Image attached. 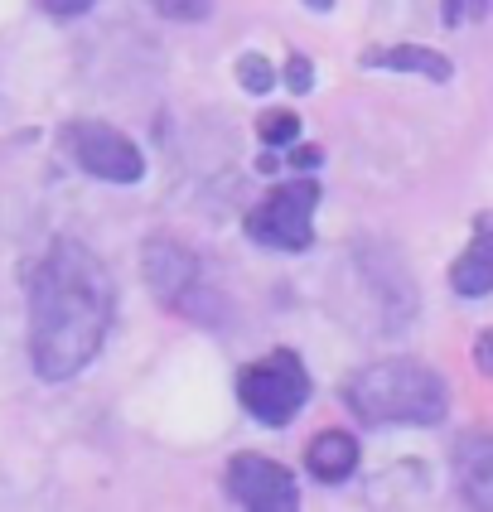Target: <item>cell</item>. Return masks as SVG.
<instances>
[{"mask_svg": "<svg viewBox=\"0 0 493 512\" xmlns=\"http://www.w3.org/2000/svg\"><path fill=\"white\" fill-rule=\"evenodd\" d=\"M305 469L315 474L319 484H344L348 474L358 469V440L348 430H319L305 450Z\"/></svg>", "mask_w": 493, "mask_h": 512, "instance_id": "8fae6325", "label": "cell"}, {"mask_svg": "<svg viewBox=\"0 0 493 512\" xmlns=\"http://www.w3.org/2000/svg\"><path fill=\"white\" fill-rule=\"evenodd\" d=\"M450 290L464 295V300H484V295H493V213H484V218L474 223L469 247L455 256V266H450Z\"/></svg>", "mask_w": 493, "mask_h": 512, "instance_id": "9c48e42d", "label": "cell"}, {"mask_svg": "<svg viewBox=\"0 0 493 512\" xmlns=\"http://www.w3.org/2000/svg\"><path fill=\"white\" fill-rule=\"evenodd\" d=\"M344 406L363 426H440L450 411V387L416 358H382L344 382Z\"/></svg>", "mask_w": 493, "mask_h": 512, "instance_id": "7a4b0ae2", "label": "cell"}, {"mask_svg": "<svg viewBox=\"0 0 493 512\" xmlns=\"http://www.w3.org/2000/svg\"><path fill=\"white\" fill-rule=\"evenodd\" d=\"M29 368L44 382H73L102 353L116 319V290L102 256L78 237H54L25 285Z\"/></svg>", "mask_w": 493, "mask_h": 512, "instance_id": "6da1fadb", "label": "cell"}, {"mask_svg": "<svg viewBox=\"0 0 493 512\" xmlns=\"http://www.w3.org/2000/svg\"><path fill=\"white\" fill-rule=\"evenodd\" d=\"M237 401L261 426L281 430L310 406V372L295 348H271L266 358L237 372Z\"/></svg>", "mask_w": 493, "mask_h": 512, "instance_id": "3957f363", "label": "cell"}, {"mask_svg": "<svg viewBox=\"0 0 493 512\" xmlns=\"http://www.w3.org/2000/svg\"><path fill=\"white\" fill-rule=\"evenodd\" d=\"M315 208H319V184L310 174L276 184L266 199L247 213V237L271 252H310L315 247Z\"/></svg>", "mask_w": 493, "mask_h": 512, "instance_id": "277c9868", "label": "cell"}, {"mask_svg": "<svg viewBox=\"0 0 493 512\" xmlns=\"http://www.w3.org/2000/svg\"><path fill=\"white\" fill-rule=\"evenodd\" d=\"M358 63L382 68V73H411V78H426V83H450L455 78V63L440 49H426V44H377V49H363Z\"/></svg>", "mask_w": 493, "mask_h": 512, "instance_id": "30bf717a", "label": "cell"}, {"mask_svg": "<svg viewBox=\"0 0 493 512\" xmlns=\"http://www.w3.org/2000/svg\"><path fill=\"white\" fill-rule=\"evenodd\" d=\"M489 10V0H445V25H464V20H479Z\"/></svg>", "mask_w": 493, "mask_h": 512, "instance_id": "2e32d148", "label": "cell"}, {"mask_svg": "<svg viewBox=\"0 0 493 512\" xmlns=\"http://www.w3.org/2000/svg\"><path fill=\"white\" fill-rule=\"evenodd\" d=\"M281 83H286L290 92H300V97H305V92H315V63H310L305 54H290L286 58V73H281Z\"/></svg>", "mask_w": 493, "mask_h": 512, "instance_id": "5bb4252c", "label": "cell"}, {"mask_svg": "<svg viewBox=\"0 0 493 512\" xmlns=\"http://www.w3.org/2000/svg\"><path fill=\"white\" fill-rule=\"evenodd\" d=\"M237 83H242V92H252V97H266L276 87V68L266 63V54H242L237 58Z\"/></svg>", "mask_w": 493, "mask_h": 512, "instance_id": "7c38bea8", "label": "cell"}, {"mask_svg": "<svg viewBox=\"0 0 493 512\" xmlns=\"http://www.w3.org/2000/svg\"><path fill=\"white\" fill-rule=\"evenodd\" d=\"M474 368L484 372V377H493V329H484L474 339Z\"/></svg>", "mask_w": 493, "mask_h": 512, "instance_id": "ac0fdd59", "label": "cell"}, {"mask_svg": "<svg viewBox=\"0 0 493 512\" xmlns=\"http://www.w3.org/2000/svg\"><path fill=\"white\" fill-rule=\"evenodd\" d=\"M63 155L83 174L102 179V184H136L145 179V155L131 136H121L107 121H68L58 131Z\"/></svg>", "mask_w": 493, "mask_h": 512, "instance_id": "8992f818", "label": "cell"}, {"mask_svg": "<svg viewBox=\"0 0 493 512\" xmlns=\"http://www.w3.org/2000/svg\"><path fill=\"white\" fill-rule=\"evenodd\" d=\"M92 5H97V0H39V10H49L54 20H78Z\"/></svg>", "mask_w": 493, "mask_h": 512, "instance_id": "e0dca14e", "label": "cell"}, {"mask_svg": "<svg viewBox=\"0 0 493 512\" xmlns=\"http://www.w3.org/2000/svg\"><path fill=\"white\" fill-rule=\"evenodd\" d=\"M450 469H455V488L469 508L493 512V435L489 430H464L450 450Z\"/></svg>", "mask_w": 493, "mask_h": 512, "instance_id": "ba28073f", "label": "cell"}, {"mask_svg": "<svg viewBox=\"0 0 493 512\" xmlns=\"http://www.w3.org/2000/svg\"><path fill=\"white\" fill-rule=\"evenodd\" d=\"M257 136H261V145H290L300 136V116L295 112H266L257 121Z\"/></svg>", "mask_w": 493, "mask_h": 512, "instance_id": "4fadbf2b", "label": "cell"}, {"mask_svg": "<svg viewBox=\"0 0 493 512\" xmlns=\"http://www.w3.org/2000/svg\"><path fill=\"white\" fill-rule=\"evenodd\" d=\"M141 271H145V285L155 290L160 305L189 314V319H199V324H218V300L203 290L199 256L189 252L184 242H174L165 232H160V237H145Z\"/></svg>", "mask_w": 493, "mask_h": 512, "instance_id": "5b68a950", "label": "cell"}, {"mask_svg": "<svg viewBox=\"0 0 493 512\" xmlns=\"http://www.w3.org/2000/svg\"><path fill=\"white\" fill-rule=\"evenodd\" d=\"M223 493H228L237 508H252V512H290L300 503V484H295V474H290L286 464L252 455V450L228 459Z\"/></svg>", "mask_w": 493, "mask_h": 512, "instance_id": "52a82bcc", "label": "cell"}, {"mask_svg": "<svg viewBox=\"0 0 493 512\" xmlns=\"http://www.w3.org/2000/svg\"><path fill=\"white\" fill-rule=\"evenodd\" d=\"M319 160H324V150H319V145H300V150L290 155V165H295V170H300V174L319 170Z\"/></svg>", "mask_w": 493, "mask_h": 512, "instance_id": "d6986e66", "label": "cell"}, {"mask_svg": "<svg viewBox=\"0 0 493 512\" xmlns=\"http://www.w3.org/2000/svg\"><path fill=\"white\" fill-rule=\"evenodd\" d=\"M305 5H310V10H319V15H324V10H334V0H305Z\"/></svg>", "mask_w": 493, "mask_h": 512, "instance_id": "ffe728a7", "label": "cell"}, {"mask_svg": "<svg viewBox=\"0 0 493 512\" xmlns=\"http://www.w3.org/2000/svg\"><path fill=\"white\" fill-rule=\"evenodd\" d=\"M165 20H203L213 10V0H150Z\"/></svg>", "mask_w": 493, "mask_h": 512, "instance_id": "9a60e30c", "label": "cell"}]
</instances>
